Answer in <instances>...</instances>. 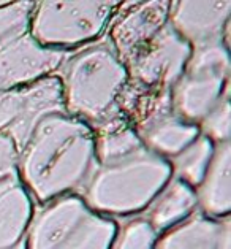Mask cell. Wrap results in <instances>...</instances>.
I'll use <instances>...</instances> for the list:
<instances>
[{
    "label": "cell",
    "instance_id": "cell-9",
    "mask_svg": "<svg viewBox=\"0 0 231 249\" xmlns=\"http://www.w3.org/2000/svg\"><path fill=\"white\" fill-rule=\"evenodd\" d=\"M68 51L46 48L24 32L0 45V92L54 76Z\"/></svg>",
    "mask_w": 231,
    "mask_h": 249
},
{
    "label": "cell",
    "instance_id": "cell-22",
    "mask_svg": "<svg viewBox=\"0 0 231 249\" xmlns=\"http://www.w3.org/2000/svg\"><path fill=\"white\" fill-rule=\"evenodd\" d=\"M19 179L17 175V151L13 142L0 135V191Z\"/></svg>",
    "mask_w": 231,
    "mask_h": 249
},
{
    "label": "cell",
    "instance_id": "cell-7",
    "mask_svg": "<svg viewBox=\"0 0 231 249\" xmlns=\"http://www.w3.org/2000/svg\"><path fill=\"white\" fill-rule=\"evenodd\" d=\"M192 46L166 24L146 43L129 64V81L141 88L171 90L185 70Z\"/></svg>",
    "mask_w": 231,
    "mask_h": 249
},
{
    "label": "cell",
    "instance_id": "cell-19",
    "mask_svg": "<svg viewBox=\"0 0 231 249\" xmlns=\"http://www.w3.org/2000/svg\"><path fill=\"white\" fill-rule=\"evenodd\" d=\"M157 232L141 216H133L122 226H117V232L109 249H154Z\"/></svg>",
    "mask_w": 231,
    "mask_h": 249
},
{
    "label": "cell",
    "instance_id": "cell-17",
    "mask_svg": "<svg viewBox=\"0 0 231 249\" xmlns=\"http://www.w3.org/2000/svg\"><path fill=\"white\" fill-rule=\"evenodd\" d=\"M198 135V125L185 123L176 113L157 121L155 124L138 133L146 149L166 160L179 154Z\"/></svg>",
    "mask_w": 231,
    "mask_h": 249
},
{
    "label": "cell",
    "instance_id": "cell-23",
    "mask_svg": "<svg viewBox=\"0 0 231 249\" xmlns=\"http://www.w3.org/2000/svg\"><path fill=\"white\" fill-rule=\"evenodd\" d=\"M0 123H2V92H0Z\"/></svg>",
    "mask_w": 231,
    "mask_h": 249
},
{
    "label": "cell",
    "instance_id": "cell-12",
    "mask_svg": "<svg viewBox=\"0 0 231 249\" xmlns=\"http://www.w3.org/2000/svg\"><path fill=\"white\" fill-rule=\"evenodd\" d=\"M230 243V217L212 219L197 211L157 236L154 249H231Z\"/></svg>",
    "mask_w": 231,
    "mask_h": 249
},
{
    "label": "cell",
    "instance_id": "cell-8",
    "mask_svg": "<svg viewBox=\"0 0 231 249\" xmlns=\"http://www.w3.org/2000/svg\"><path fill=\"white\" fill-rule=\"evenodd\" d=\"M168 11L166 0L119 3L106 27L105 38L124 65L166 26Z\"/></svg>",
    "mask_w": 231,
    "mask_h": 249
},
{
    "label": "cell",
    "instance_id": "cell-14",
    "mask_svg": "<svg viewBox=\"0 0 231 249\" xmlns=\"http://www.w3.org/2000/svg\"><path fill=\"white\" fill-rule=\"evenodd\" d=\"M197 211L198 200L195 189L171 176L148 208L141 213V217L149 222L157 235H160L185 221Z\"/></svg>",
    "mask_w": 231,
    "mask_h": 249
},
{
    "label": "cell",
    "instance_id": "cell-16",
    "mask_svg": "<svg viewBox=\"0 0 231 249\" xmlns=\"http://www.w3.org/2000/svg\"><path fill=\"white\" fill-rule=\"evenodd\" d=\"M33 211L35 202L21 181L0 191V249H15L24 241Z\"/></svg>",
    "mask_w": 231,
    "mask_h": 249
},
{
    "label": "cell",
    "instance_id": "cell-3",
    "mask_svg": "<svg viewBox=\"0 0 231 249\" xmlns=\"http://www.w3.org/2000/svg\"><path fill=\"white\" fill-rule=\"evenodd\" d=\"M171 176L166 159L143 148L122 162L97 165L78 194L90 210L111 219L136 216Z\"/></svg>",
    "mask_w": 231,
    "mask_h": 249
},
{
    "label": "cell",
    "instance_id": "cell-24",
    "mask_svg": "<svg viewBox=\"0 0 231 249\" xmlns=\"http://www.w3.org/2000/svg\"><path fill=\"white\" fill-rule=\"evenodd\" d=\"M5 3V0H0V5H3Z\"/></svg>",
    "mask_w": 231,
    "mask_h": 249
},
{
    "label": "cell",
    "instance_id": "cell-4",
    "mask_svg": "<svg viewBox=\"0 0 231 249\" xmlns=\"http://www.w3.org/2000/svg\"><path fill=\"white\" fill-rule=\"evenodd\" d=\"M111 217L90 210L80 194L35 208L24 236L26 249H109L117 232Z\"/></svg>",
    "mask_w": 231,
    "mask_h": 249
},
{
    "label": "cell",
    "instance_id": "cell-13",
    "mask_svg": "<svg viewBox=\"0 0 231 249\" xmlns=\"http://www.w3.org/2000/svg\"><path fill=\"white\" fill-rule=\"evenodd\" d=\"M231 144H215L201 183L197 186L198 211L212 219L230 217L231 211Z\"/></svg>",
    "mask_w": 231,
    "mask_h": 249
},
{
    "label": "cell",
    "instance_id": "cell-11",
    "mask_svg": "<svg viewBox=\"0 0 231 249\" xmlns=\"http://www.w3.org/2000/svg\"><path fill=\"white\" fill-rule=\"evenodd\" d=\"M230 90V76L184 71L171 89L176 114L185 123L198 125Z\"/></svg>",
    "mask_w": 231,
    "mask_h": 249
},
{
    "label": "cell",
    "instance_id": "cell-20",
    "mask_svg": "<svg viewBox=\"0 0 231 249\" xmlns=\"http://www.w3.org/2000/svg\"><path fill=\"white\" fill-rule=\"evenodd\" d=\"M35 2H10L0 5V45L29 30V21Z\"/></svg>",
    "mask_w": 231,
    "mask_h": 249
},
{
    "label": "cell",
    "instance_id": "cell-18",
    "mask_svg": "<svg viewBox=\"0 0 231 249\" xmlns=\"http://www.w3.org/2000/svg\"><path fill=\"white\" fill-rule=\"evenodd\" d=\"M214 149L215 144L199 133L187 148H184L171 159H168L173 176L197 189L209 167Z\"/></svg>",
    "mask_w": 231,
    "mask_h": 249
},
{
    "label": "cell",
    "instance_id": "cell-15",
    "mask_svg": "<svg viewBox=\"0 0 231 249\" xmlns=\"http://www.w3.org/2000/svg\"><path fill=\"white\" fill-rule=\"evenodd\" d=\"M97 165L122 162L144 148L141 138L120 111L113 113L92 127Z\"/></svg>",
    "mask_w": 231,
    "mask_h": 249
},
{
    "label": "cell",
    "instance_id": "cell-21",
    "mask_svg": "<svg viewBox=\"0 0 231 249\" xmlns=\"http://www.w3.org/2000/svg\"><path fill=\"white\" fill-rule=\"evenodd\" d=\"M230 90L225 94L217 107L198 124V130L203 137L211 140L214 144L230 143L231 133V110H230Z\"/></svg>",
    "mask_w": 231,
    "mask_h": 249
},
{
    "label": "cell",
    "instance_id": "cell-5",
    "mask_svg": "<svg viewBox=\"0 0 231 249\" xmlns=\"http://www.w3.org/2000/svg\"><path fill=\"white\" fill-rule=\"evenodd\" d=\"M120 2H35L29 34L46 48L73 51L101 38Z\"/></svg>",
    "mask_w": 231,
    "mask_h": 249
},
{
    "label": "cell",
    "instance_id": "cell-2",
    "mask_svg": "<svg viewBox=\"0 0 231 249\" xmlns=\"http://www.w3.org/2000/svg\"><path fill=\"white\" fill-rule=\"evenodd\" d=\"M54 76L62 86L65 111L90 127L119 111L117 100L129 83V71L105 35L68 51Z\"/></svg>",
    "mask_w": 231,
    "mask_h": 249
},
{
    "label": "cell",
    "instance_id": "cell-10",
    "mask_svg": "<svg viewBox=\"0 0 231 249\" xmlns=\"http://www.w3.org/2000/svg\"><path fill=\"white\" fill-rule=\"evenodd\" d=\"M231 2H169L168 24L190 46L228 40Z\"/></svg>",
    "mask_w": 231,
    "mask_h": 249
},
{
    "label": "cell",
    "instance_id": "cell-6",
    "mask_svg": "<svg viewBox=\"0 0 231 249\" xmlns=\"http://www.w3.org/2000/svg\"><path fill=\"white\" fill-rule=\"evenodd\" d=\"M59 113L66 111L57 76L5 90L2 92L0 135L8 137L19 153L41 121Z\"/></svg>",
    "mask_w": 231,
    "mask_h": 249
},
{
    "label": "cell",
    "instance_id": "cell-1",
    "mask_svg": "<svg viewBox=\"0 0 231 249\" xmlns=\"http://www.w3.org/2000/svg\"><path fill=\"white\" fill-rule=\"evenodd\" d=\"M95 167L92 127L68 113L41 121L17 153L19 179L38 205L78 194Z\"/></svg>",
    "mask_w": 231,
    "mask_h": 249
}]
</instances>
